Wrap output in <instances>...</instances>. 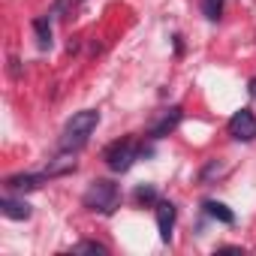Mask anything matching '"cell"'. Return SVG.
<instances>
[{
  "label": "cell",
  "instance_id": "obj_1",
  "mask_svg": "<svg viewBox=\"0 0 256 256\" xmlns=\"http://www.w3.org/2000/svg\"><path fill=\"white\" fill-rule=\"evenodd\" d=\"M96 124H100V112L96 108H84V112H76L66 126H64V139H60V148L64 151H78L88 136L96 130Z\"/></svg>",
  "mask_w": 256,
  "mask_h": 256
},
{
  "label": "cell",
  "instance_id": "obj_2",
  "mask_svg": "<svg viewBox=\"0 0 256 256\" xmlns=\"http://www.w3.org/2000/svg\"><path fill=\"white\" fill-rule=\"evenodd\" d=\"M118 202H120V190L112 181H94L84 193V208L100 211V214H112L118 208Z\"/></svg>",
  "mask_w": 256,
  "mask_h": 256
},
{
  "label": "cell",
  "instance_id": "obj_3",
  "mask_svg": "<svg viewBox=\"0 0 256 256\" xmlns=\"http://www.w3.org/2000/svg\"><path fill=\"white\" fill-rule=\"evenodd\" d=\"M102 157H106V166L112 172H126V169L133 166V160L139 157V145L133 139H118V142H112L106 148Z\"/></svg>",
  "mask_w": 256,
  "mask_h": 256
},
{
  "label": "cell",
  "instance_id": "obj_4",
  "mask_svg": "<svg viewBox=\"0 0 256 256\" xmlns=\"http://www.w3.org/2000/svg\"><path fill=\"white\" fill-rule=\"evenodd\" d=\"M229 136L238 139V142H253L256 139V118H253L250 108H241V112L232 114V120H229Z\"/></svg>",
  "mask_w": 256,
  "mask_h": 256
},
{
  "label": "cell",
  "instance_id": "obj_5",
  "mask_svg": "<svg viewBox=\"0 0 256 256\" xmlns=\"http://www.w3.org/2000/svg\"><path fill=\"white\" fill-rule=\"evenodd\" d=\"M181 124V106H172V108H166L163 112V118L160 120H154L151 124V130H148V136L151 139H163V136H169L175 126Z\"/></svg>",
  "mask_w": 256,
  "mask_h": 256
},
{
  "label": "cell",
  "instance_id": "obj_6",
  "mask_svg": "<svg viewBox=\"0 0 256 256\" xmlns=\"http://www.w3.org/2000/svg\"><path fill=\"white\" fill-rule=\"evenodd\" d=\"M172 226H175V205L172 202H157V229H160L163 241L172 238Z\"/></svg>",
  "mask_w": 256,
  "mask_h": 256
},
{
  "label": "cell",
  "instance_id": "obj_7",
  "mask_svg": "<svg viewBox=\"0 0 256 256\" xmlns=\"http://www.w3.org/2000/svg\"><path fill=\"white\" fill-rule=\"evenodd\" d=\"M0 211H4V217H10V220H28L30 217V205L18 202V199H10V196L0 199Z\"/></svg>",
  "mask_w": 256,
  "mask_h": 256
},
{
  "label": "cell",
  "instance_id": "obj_8",
  "mask_svg": "<svg viewBox=\"0 0 256 256\" xmlns=\"http://www.w3.org/2000/svg\"><path fill=\"white\" fill-rule=\"evenodd\" d=\"M46 178H48L46 172H42V175H30V172H28V175H12V178H6V187H10V190H36Z\"/></svg>",
  "mask_w": 256,
  "mask_h": 256
},
{
  "label": "cell",
  "instance_id": "obj_9",
  "mask_svg": "<svg viewBox=\"0 0 256 256\" xmlns=\"http://www.w3.org/2000/svg\"><path fill=\"white\" fill-rule=\"evenodd\" d=\"M72 169H76V157L66 151V154H60V157H54V160L48 163L46 175H48V178H54V175H66V172H72Z\"/></svg>",
  "mask_w": 256,
  "mask_h": 256
},
{
  "label": "cell",
  "instance_id": "obj_10",
  "mask_svg": "<svg viewBox=\"0 0 256 256\" xmlns=\"http://www.w3.org/2000/svg\"><path fill=\"white\" fill-rule=\"evenodd\" d=\"M202 208H205V214H208V217H214V220H220V223H226V226H229V223H235V214H232V211H229L223 202H214V199H208Z\"/></svg>",
  "mask_w": 256,
  "mask_h": 256
},
{
  "label": "cell",
  "instance_id": "obj_11",
  "mask_svg": "<svg viewBox=\"0 0 256 256\" xmlns=\"http://www.w3.org/2000/svg\"><path fill=\"white\" fill-rule=\"evenodd\" d=\"M34 30H36V40H40V48H48V46H52V24H48V18H46V16L34 22Z\"/></svg>",
  "mask_w": 256,
  "mask_h": 256
},
{
  "label": "cell",
  "instance_id": "obj_12",
  "mask_svg": "<svg viewBox=\"0 0 256 256\" xmlns=\"http://www.w3.org/2000/svg\"><path fill=\"white\" fill-rule=\"evenodd\" d=\"M136 202H139V205H154V202H157V190H154V184H142V187L136 190Z\"/></svg>",
  "mask_w": 256,
  "mask_h": 256
},
{
  "label": "cell",
  "instance_id": "obj_13",
  "mask_svg": "<svg viewBox=\"0 0 256 256\" xmlns=\"http://www.w3.org/2000/svg\"><path fill=\"white\" fill-rule=\"evenodd\" d=\"M202 12H205V18L217 22L220 12H223V0H202Z\"/></svg>",
  "mask_w": 256,
  "mask_h": 256
},
{
  "label": "cell",
  "instance_id": "obj_14",
  "mask_svg": "<svg viewBox=\"0 0 256 256\" xmlns=\"http://www.w3.org/2000/svg\"><path fill=\"white\" fill-rule=\"evenodd\" d=\"M72 250H76V253H100V256L108 253V247H106V244H96V241H78Z\"/></svg>",
  "mask_w": 256,
  "mask_h": 256
},
{
  "label": "cell",
  "instance_id": "obj_15",
  "mask_svg": "<svg viewBox=\"0 0 256 256\" xmlns=\"http://www.w3.org/2000/svg\"><path fill=\"white\" fill-rule=\"evenodd\" d=\"M217 253H244V250H241V247H220Z\"/></svg>",
  "mask_w": 256,
  "mask_h": 256
},
{
  "label": "cell",
  "instance_id": "obj_16",
  "mask_svg": "<svg viewBox=\"0 0 256 256\" xmlns=\"http://www.w3.org/2000/svg\"><path fill=\"white\" fill-rule=\"evenodd\" d=\"M250 94H253V96H256V78H253V82H250Z\"/></svg>",
  "mask_w": 256,
  "mask_h": 256
}]
</instances>
